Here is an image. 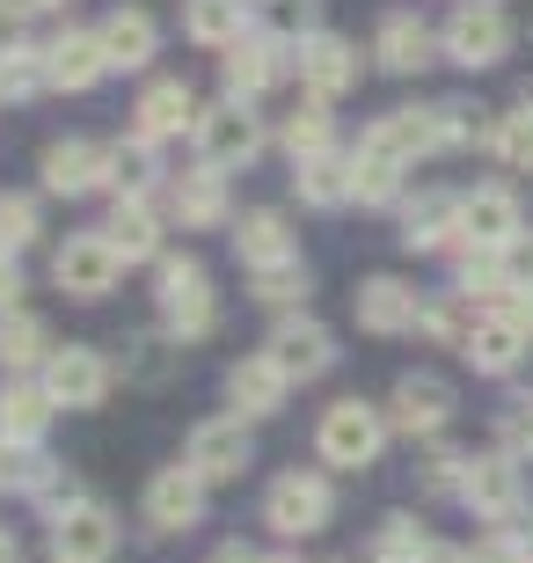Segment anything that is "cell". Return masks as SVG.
<instances>
[{"instance_id":"obj_1","label":"cell","mask_w":533,"mask_h":563,"mask_svg":"<svg viewBox=\"0 0 533 563\" xmlns=\"http://www.w3.org/2000/svg\"><path fill=\"white\" fill-rule=\"evenodd\" d=\"M154 308H162V330L176 336V344H198V336H212V322H220L212 272L198 264V256H168L162 272H154Z\"/></svg>"},{"instance_id":"obj_2","label":"cell","mask_w":533,"mask_h":563,"mask_svg":"<svg viewBox=\"0 0 533 563\" xmlns=\"http://www.w3.org/2000/svg\"><path fill=\"white\" fill-rule=\"evenodd\" d=\"M380 446H388V418L358 396L329 402L322 424H314V454H322L329 468H344V476H366L373 461H380Z\"/></svg>"},{"instance_id":"obj_3","label":"cell","mask_w":533,"mask_h":563,"mask_svg":"<svg viewBox=\"0 0 533 563\" xmlns=\"http://www.w3.org/2000/svg\"><path fill=\"white\" fill-rule=\"evenodd\" d=\"M438 52H446L453 66L482 74V66H497L512 52V15H504L497 0H460L446 15V30H438Z\"/></svg>"},{"instance_id":"obj_4","label":"cell","mask_w":533,"mask_h":563,"mask_svg":"<svg viewBox=\"0 0 533 563\" xmlns=\"http://www.w3.org/2000/svg\"><path fill=\"white\" fill-rule=\"evenodd\" d=\"M190 140H198V162L226 176V168H248L256 154H264V118H256L242 96H226V103H212L206 118H198Z\"/></svg>"},{"instance_id":"obj_5","label":"cell","mask_w":533,"mask_h":563,"mask_svg":"<svg viewBox=\"0 0 533 563\" xmlns=\"http://www.w3.org/2000/svg\"><path fill=\"white\" fill-rule=\"evenodd\" d=\"M329 512H336V498H329V483L308 476V468L278 476V483H270V498H264L270 534H286V542H308V534H322Z\"/></svg>"},{"instance_id":"obj_6","label":"cell","mask_w":533,"mask_h":563,"mask_svg":"<svg viewBox=\"0 0 533 563\" xmlns=\"http://www.w3.org/2000/svg\"><path fill=\"white\" fill-rule=\"evenodd\" d=\"M124 256L110 250V234H66L59 250H52V286L74 292V300H103L118 286Z\"/></svg>"},{"instance_id":"obj_7","label":"cell","mask_w":533,"mask_h":563,"mask_svg":"<svg viewBox=\"0 0 533 563\" xmlns=\"http://www.w3.org/2000/svg\"><path fill=\"white\" fill-rule=\"evenodd\" d=\"M118 184V146L103 140H52L44 146V190L52 198H88V190Z\"/></svg>"},{"instance_id":"obj_8","label":"cell","mask_w":533,"mask_h":563,"mask_svg":"<svg viewBox=\"0 0 533 563\" xmlns=\"http://www.w3.org/2000/svg\"><path fill=\"white\" fill-rule=\"evenodd\" d=\"M292 66H300V52H292L286 37H264V30H248L234 52H220V81L226 96H242V103H256L270 81H286Z\"/></svg>"},{"instance_id":"obj_9","label":"cell","mask_w":533,"mask_h":563,"mask_svg":"<svg viewBox=\"0 0 533 563\" xmlns=\"http://www.w3.org/2000/svg\"><path fill=\"white\" fill-rule=\"evenodd\" d=\"M460 505H468L475 520L490 527H512L519 505H526V483H519V461L497 446V454H475L468 461V490H460Z\"/></svg>"},{"instance_id":"obj_10","label":"cell","mask_w":533,"mask_h":563,"mask_svg":"<svg viewBox=\"0 0 533 563\" xmlns=\"http://www.w3.org/2000/svg\"><path fill=\"white\" fill-rule=\"evenodd\" d=\"M526 234V212L504 184H475L460 198V250H512Z\"/></svg>"},{"instance_id":"obj_11","label":"cell","mask_w":533,"mask_h":563,"mask_svg":"<svg viewBox=\"0 0 533 563\" xmlns=\"http://www.w3.org/2000/svg\"><path fill=\"white\" fill-rule=\"evenodd\" d=\"M118 556V520L96 498H74L52 520V563H110Z\"/></svg>"},{"instance_id":"obj_12","label":"cell","mask_w":533,"mask_h":563,"mask_svg":"<svg viewBox=\"0 0 533 563\" xmlns=\"http://www.w3.org/2000/svg\"><path fill=\"white\" fill-rule=\"evenodd\" d=\"M184 461H190L206 483H242L248 461H256V446H248V424H242V418H206L198 432H190Z\"/></svg>"},{"instance_id":"obj_13","label":"cell","mask_w":533,"mask_h":563,"mask_svg":"<svg viewBox=\"0 0 533 563\" xmlns=\"http://www.w3.org/2000/svg\"><path fill=\"white\" fill-rule=\"evenodd\" d=\"M44 396L66 402V410H96L110 396V358L88 352V344H66V352L44 358Z\"/></svg>"},{"instance_id":"obj_14","label":"cell","mask_w":533,"mask_h":563,"mask_svg":"<svg viewBox=\"0 0 533 563\" xmlns=\"http://www.w3.org/2000/svg\"><path fill=\"white\" fill-rule=\"evenodd\" d=\"M388 424L410 432V439H438L453 424V388L438 374H402L395 396H388Z\"/></svg>"},{"instance_id":"obj_15","label":"cell","mask_w":533,"mask_h":563,"mask_svg":"<svg viewBox=\"0 0 533 563\" xmlns=\"http://www.w3.org/2000/svg\"><path fill=\"white\" fill-rule=\"evenodd\" d=\"M424 308L431 300H417V286H402V278H366V286L351 292V314H358V330H373V336L424 330Z\"/></svg>"},{"instance_id":"obj_16","label":"cell","mask_w":533,"mask_h":563,"mask_svg":"<svg viewBox=\"0 0 533 563\" xmlns=\"http://www.w3.org/2000/svg\"><path fill=\"white\" fill-rule=\"evenodd\" d=\"M270 366L286 380H322L329 366H336V336L322 330V322H308V314H292V322H278L270 330Z\"/></svg>"},{"instance_id":"obj_17","label":"cell","mask_w":533,"mask_h":563,"mask_svg":"<svg viewBox=\"0 0 533 563\" xmlns=\"http://www.w3.org/2000/svg\"><path fill=\"white\" fill-rule=\"evenodd\" d=\"M358 44L336 37V30H308L300 37V81H308V96H344V88H358Z\"/></svg>"},{"instance_id":"obj_18","label":"cell","mask_w":533,"mask_h":563,"mask_svg":"<svg viewBox=\"0 0 533 563\" xmlns=\"http://www.w3.org/2000/svg\"><path fill=\"white\" fill-rule=\"evenodd\" d=\"M198 512H206V476L190 461H176V468H162V476L146 483V527L184 534V527H198Z\"/></svg>"},{"instance_id":"obj_19","label":"cell","mask_w":533,"mask_h":563,"mask_svg":"<svg viewBox=\"0 0 533 563\" xmlns=\"http://www.w3.org/2000/svg\"><path fill=\"white\" fill-rule=\"evenodd\" d=\"M44 74H52V88H96L110 74L103 59V30H59V37H44Z\"/></svg>"},{"instance_id":"obj_20","label":"cell","mask_w":533,"mask_h":563,"mask_svg":"<svg viewBox=\"0 0 533 563\" xmlns=\"http://www.w3.org/2000/svg\"><path fill=\"white\" fill-rule=\"evenodd\" d=\"M198 118H206V110H198L190 81H184V74H168V81H154L140 96V118H132V125H140L146 146H162V140H176V132H198Z\"/></svg>"},{"instance_id":"obj_21","label":"cell","mask_w":533,"mask_h":563,"mask_svg":"<svg viewBox=\"0 0 533 563\" xmlns=\"http://www.w3.org/2000/svg\"><path fill=\"white\" fill-rule=\"evenodd\" d=\"M431 52H438V30H431V22H417L410 8L380 15V30H373V59L388 66V74H424Z\"/></svg>"},{"instance_id":"obj_22","label":"cell","mask_w":533,"mask_h":563,"mask_svg":"<svg viewBox=\"0 0 533 563\" xmlns=\"http://www.w3.org/2000/svg\"><path fill=\"white\" fill-rule=\"evenodd\" d=\"M402 250H460V198L453 190H417L402 206Z\"/></svg>"},{"instance_id":"obj_23","label":"cell","mask_w":533,"mask_h":563,"mask_svg":"<svg viewBox=\"0 0 533 563\" xmlns=\"http://www.w3.org/2000/svg\"><path fill=\"white\" fill-rule=\"evenodd\" d=\"M234 256H242L248 272H278V264H300V242H292L286 212H270V206L242 212V228H234Z\"/></svg>"},{"instance_id":"obj_24","label":"cell","mask_w":533,"mask_h":563,"mask_svg":"<svg viewBox=\"0 0 533 563\" xmlns=\"http://www.w3.org/2000/svg\"><path fill=\"white\" fill-rule=\"evenodd\" d=\"M96 30H103V59H110V74H140V66L162 52V30H154V15H146V8H110Z\"/></svg>"},{"instance_id":"obj_25","label":"cell","mask_w":533,"mask_h":563,"mask_svg":"<svg viewBox=\"0 0 533 563\" xmlns=\"http://www.w3.org/2000/svg\"><path fill=\"white\" fill-rule=\"evenodd\" d=\"M526 344H533V330H519L512 314L482 308V322H475V336L460 344V358H468L475 374H512L519 358H526Z\"/></svg>"},{"instance_id":"obj_26","label":"cell","mask_w":533,"mask_h":563,"mask_svg":"<svg viewBox=\"0 0 533 563\" xmlns=\"http://www.w3.org/2000/svg\"><path fill=\"white\" fill-rule=\"evenodd\" d=\"M292 396V380L270 366V358H242V366H226V402H234V418H278Z\"/></svg>"},{"instance_id":"obj_27","label":"cell","mask_w":533,"mask_h":563,"mask_svg":"<svg viewBox=\"0 0 533 563\" xmlns=\"http://www.w3.org/2000/svg\"><path fill=\"white\" fill-rule=\"evenodd\" d=\"M248 15H256V0H184V37L206 52H234L248 37Z\"/></svg>"},{"instance_id":"obj_28","label":"cell","mask_w":533,"mask_h":563,"mask_svg":"<svg viewBox=\"0 0 533 563\" xmlns=\"http://www.w3.org/2000/svg\"><path fill=\"white\" fill-rule=\"evenodd\" d=\"M292 190H300L314 212H336V206H351V198H358V162L329 146V154H314V162L292 168Z\"/></svg>"},{"instance_id":"obj_29","label":"cell","mask_w":533,"mask_h":563,"mask_svg":"<svg viewBox=\"0 0 533 563\" xmlns=\"http://www.w3.org/2000/svg\"><path fill=\"white\" fill-rule=\"evenodd\" d=\"M168 212H176V228H226L220 168H184V176L168 184Z\"/></svg>"},{"instance_id":"obj_30","label":"cell","mask_w":533,"mask_h":563,"mask_svg":"<svg viewBox=\"0 0 533 563\" xmlns=\"http://www.w3.org/2000/svg\"><path fill=\"white\" fill-rule=\"evenodd\" d=\"M366 140H373V146H388L395 162H410V168H417L424 154H438V118H431V103H424V110H417V103H410V110H388V118H380Z\"/></svg>"},{"instance_id":"obj_31","label":"cell","mask_w":533,"mask_h":563,"mask_svg":"<svg viewBox=\"0 0 533 563\" xmlns=\"http://www.w3.org/2000/svg\"><path fill=\"white\" fill-rule=\"evenodd\" d=\"M110 250L124 256V264H146V256L162 250V220H154V206L146 198H118V212H110Z\"/></svg>"},{"instance_id":"obj_32","label":"cell","mask_w":533,"mask_h":563,"mask_svg":"<svg viewBox=\"0 0 533 563\" xmlns=\"http://www.w3.org/2000/svg\"><path fill=\"white\" fill-rule=\"evenodd\" d=\"M52 410H59V402L44 396V380H37V388H30V380L0 388V439H22V446H37L44 424H52Z\"/></svg>"},{"instance_id":"obj_33","label":"cell","mask_w":533,"mask_h":563,"mask_svg":"<svg viewBox=\"0 0 533 563\" xmlns=\"http://www.w3.org/2000/svg\"><path fill=\"white\" fill-rule=\"evenodd\" d=\"M490 154H497V168H512V176H533V96H519L512 110H497Z\"/></svg>"},{"instance_id":"obj_34","label":"cell","mask_w":533,"mask_h":563,"mask_svg":"<svg viewBox=\"0 0 533 563\" xmlns=\"http://www.w3.org/2000/svg\"><path fill=\"white\" fill-rule=\"evenodd\" d=\"M329 146H336L329 103H322V96H308V103L286 118V154H292V168H300V162H314V154H329Z\"/></svg>"},{"instance_id":"obj_35","label":"cell","mask_w":533,"mask_h":563,"mask_svg":"<svg viewBox=\"0 0 533 563\" xmlns=\"http://www.w3.org/2000/svg\"><path fill=\"white\" fill-rule=\"evenodd\" d=\"M52 358V330L37 314H0V366H44Z\"/></svg>"},{"instance_id":"obj_36","label":"cell","mask_w":533,"mask_h":563,"mask_svg":"<svg viewBox=\"0 0 533 563\" xmlns=\"http://www.w3.org/2000/svg\"><path fill=\"white\" fill-rule=\"evenodd\" d=\"M351 162H358V206H388L395 190H402V168H410V162H395L388 146H373V140H358Z\"/></svg>"},{"instance_id":"obj_37","label":"cell","mask_w":533,"mask_h":563,"mask_svg":"<svg viewBox=\"0 0 533 563\" xmlns=\"http://www.w3.org/2000/svg\"><path fill=\"white\" fill-rule=\"evenodd\" d=\"M0 490L44 498V490H52V461H44L37 446H22V439H0Z\"/></svg>"},{"instance_id":"obj_38","label":"cell","mask_w":533,"mask_h":563,"mask_svg":"<svg viewBox=\"0 0 533 563\" xmlns=\"http://www.w3.org/2000/svg\"><path fill=\"white\" fill-rule=\"evenodd\" d=\"M475 322H482L475 292H446V300H431V308H424V330L438 336V344H453V352H460V344L475 336Z\"/></svg>"},{"instance_id":"obj_39","label":"cell","mask_w":533,"mask_h":563,"mask_svg":"<svg viewBox=\"0 0 533 563\" xmlns=\"http://www.w3.org/2000/svg\"><path fill=\"white\" fill-rule=\"evenodd\" d=\"M468 461L475 454H460V446H431L424 454V498H460L468 490Z\"/></svg>"},{"instance_id":"obj_40","label":"cell","mask_w":533,"mask_h":563,"mask_svg":"<svg viewBox=\"0 0 533 563\" xmlns=\"http://www.w3.org/2000/svg\"><path fill=\"white\" fill-rule=\"evenodd\" d=\"M431 118H438V154H453V146H482V140H490V125L475 118V103H431Z\"/></svg>"},{"instance_id":"obj_41","label":"cell","mask_w":533,"mask_h":563,"mask_svg":"<svg viewBox=\"0 0 533 563\" xmlns=\"http://www.w3.org/2000/svg\"><path fill=\"white\" fill-rule=\"evenodd\" d=\"M37 88H52V74H44V52H30V44H22V52H8V59H0V96H8V103L37 96Z\"/></svg>"},{"instance_id":"obj_42","label":"cell","mask_w":533,"mask_h":563,"mask_svg":"<svg viewBox=\"0 0 533 563\" xmlns=\"http://www.w3.org/2000/svg\"><path fill=\"white\" fill-rule=\"evenodd\" d=\"M424 549H431V534L410 512H395V520L380 527V542H373V563H410V556H424Z\"/></svg>"},{"instance_id":"obj_43","label":"cell","mask_w":533,"mask_h":563,"mask_svg":"<svg viewBox=\"0 0 533 563\" xmlns=\"http://www.w3.org/2000/svg\"><path fill=\"white\" fill-rule=\"evenodd\" d=\"M30 242H37V198L8 190V198H0V250L15 256V250H30Z\"/></svg>"},{"instance_id":"obj_44","label":"cell","mask_w":533,"mask_h":563,"mask_svg":"<svg viewBox=\"0 0 533 563\" xmlns=\"http://www.w3.org/2000/svg\"><path fill=\"white\" fill-rule=\"evenodd\" d=\"M468 563H533V534L526 527H490V534L468 549Z\"/></svg>"},{"instance_id":"obj_45","label":"cell","mask_w":533,"mask_h":563,"mask_svg":"<svg viewBox=\"0 0 533 563\" xmlns=\"http://www.w3.org/2000/svg\"><path fill=\"white\" fill-rule=\"evenodd\" d=\"M497 446L512 461H533V396H512L504 418H497Z\"/></svg>"},{"instance_id":"obj_46","label":"cell","mask_w":533,"mask_h":563,"mask_svg":"<svg viewBox=\"0 0 533 563\" xmlns=\"http://www.w3.org/2000/svg\"><path fill=\"white\" fill-rule=\"evenodd\" d=\"M256 300H264V308H300V300H308V272H300V264L256 272Z\"/></svg>"},{"instance_id":"obj_47","label":"cell","mask_w":533,"mask_h":563,"mask_svg":"<svg viewBox=\"0 0 533 563\" xmlns=\"http://www.w3.org/2000/svg\"><path fill=\"white\" fill-rule=\"evenodd\" d=\"M146 184H154V146H146V140L118 146V190H124V198H140Z\"/></svg>"},{"instance_id":"obj_48","label":"cell","mask_w":533,"mask_h":563,"mask_svg":"<svg viewBox=\"0 0 533 563\" xmlns=\"http://www.w3.org/2000/svg\"><path fill=\"white\" fill-rule=\"evenodd\" d=\"M22 30H30V0H0V59L22 52Z\"/></svg>"},{"instance_id":"obj_49","label":"cell","mask_w":533,"mask_h":563,"mask_svg":"<svg viewBox=\"0 0 533 563\" xmlns=\"http://www.w3.org/2000/svg\"><path fill=\"white\" fill-rule=\"evenodd\" d=\"M490 308H497V314H512L519 330H533V286H504V292L490 300Z\"/></svg>"},{"instance_id":"obj_50","label":"cell","mask_w":533,"mask_h":563,"mask_svg":"<svg viewBox=\"0 0 533 563\" xmlns=\"http://www.w3.org/2000/svg\"><path fill=\"white\" fill-rule=\"evenodd\" d=\"M22 300V272H15V256H0V314H15Z\"/></svg>"},{"instance_id":"obj_51","label":"cell","mask_w":533,"mask_h":563,"mask_svg":"<svg viewBox=\"0 0 533 563\" xmlns=\"http://www.w3.org/2000/svg\"><path fill=\"white\" fill-rule=\"evenodd\" d=\"M212 563H270V556H256L248 542H220V549H212Z\"/></svg>"},{"instance_id":"obj_52","label":"cell","mask_w":533,"mask_h":563,"mask_svg":"<svg viewBox=\"0 0 533 563\" xmlns=\"http://www.w3.org/2000/svg\"><path fill=\"white\" fill-rule=\"evenodd\" d=\"M410 563H468V556H453V549H438V542H431L424 556H410Z\"/></svg>"},{"instance_id":"obj_53","label":"cell","mask_w":533,"mask_h":563,"mask_svg":"<svg viewBox=\"0 0 533 563\" xmlns=\"http://www.w3.org/2000/svg\"><path fill=\"white\" fill-rule=\"evenodd\" d=\"M0 563H22V549H15V534L0 527Z\"/></svg>"},{"instance_id":"obj_54","label":"cell","mask_w":533,"mask_h":563,"mask_svg":"<svg viewBox=\"0 0 533 563\" xmlns=\"http://www.w3.org/2000/svg\"><path fill=\"white\" fill-rule=\"evenodd\" d=\"M30 8H59V0H30Z\"/></svg>"},{"instance_id":"obj_55","label":"cell","mask_w":533,"mask_h":563,"mask_svg":"<svg viewBox=\"0 0 533 563\" xmlns=\"http://www.w3.org/2000/svg\"><path fill=\"white\" fill-rule=\"evenodd\" d=\"M0 103H8V96H0Z\"/></svg>"}]
</instances>
